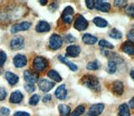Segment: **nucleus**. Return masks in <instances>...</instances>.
<instances>
[{
  "label": "nucleus",
  "instance_id": "1",
  "mask_svg": "<svg viewBox=\"0 0 134 116\" xmlns=\"http://www.w3.org/2000/svg\"><path fill=\"white\" fill-rule=\"evenodd\" d=\"M81 82L83 84H85L86 87H88L91 89H93L96 91H98L100 89V83L98 78L95 76L91 75H86L82 77Z\"/></svg>",
  "mask_w": 134,
  "mask_h": 116
},
{
  "label": "nucleus",
  "instance_id": "2",
  "mask_svg": "<svg viewBox=\"0 0 134 116\" xmlns=\"http://www.w3.org/2000/svg\"><path fill=\"white\" fill-rule=\"evenodd\" d=\"M33 65L34 67L36 70V71L42 72L48 66V61L45 58L42 57V56H37L34 59L33 61Z\"/></svg>",
  "mask_w": 134,
  "mask_h": 116
},
{
  "label": "nucleus",
  "instance_id": "3",
  "mask_svg": "<svg viewBox=\"0 0 134 116\" xmlns=\"http://www.w3.org/2000/svg\"><path fill=\"white\" fill-rule=\"evenodd\" d=\"M74 27L77 30H80V31L85 30L88 27V21L83 17L82 15L78 14L76 19H75Z\"/></svg>",
  "mask_w": 134,
  "mask_h": 116
},
{
  "label": "nucleus",
  "instance_id": "4",
  "mask_svg": "<svg viewBox=\"0 0 134 116\" xmlns=\"http://www.w3.org/2000/svg\"><path fill=\"white\" fill-rule=\"evenodd\" d=\"M62 38L59 35H55L54 34L50 36L49 39V47L52 50H57L60 48L62 45Z\"/></svg>",
  "mask_w": 134,
  "mask_h": 116
},
{
  "label": "nucleus",
  "instance_id": "5",
  "mask_svg": "<svg viewBox=\"0 0 134 116\" xmlns=\"http://www.w3.org/2000/svg\"><path fill=\"white\" fill-rule=\"evenodd\" d=\"M103 109H104L103 103H96V104H93L90 107L87 116H98L102 114Z\"/></svg>",
  "mask_w": 134,
  "mask_h": 116
},
{
  "label": "nucleus",
  "instance_id": "6",
  "mask_svg": "<svg viewBox=\"0 0 134 116\" xmlns=\"http://www.w3.org/2000/svg\"><path fill=\"white\" fill-rule=\"evenodd\" d=\"M31 26V24L29 22H21L19 24H15L12 26L11 28V32L13 34H15V33H18L19 31H24V30H29Z\"/></svg>",
  "mask_w": 134,
  "mask_h": 116
},
{
  "label": "nucleus",
  "instance_id": "7",
  "mask_svg": "<svg viewBox=\"0 0 134 116\" xmlns=\"http://www.w3.org/2000/svg\"><path fill=\"white\" fill-rule=\"evenodd\" d=\"M73 14H74V10L71 7H66L64 9L62 13V19L63 21L66 24L71 23L73 19Z\"/></svg>",
  "mask_w": 134,
  "mask_h": 116
},
{
  "label": "nucleus",
  "instance_id": "8",
  "mask_svg": "<svg viewBox=\"0 0 134 116\" xmlns=\"http://www.w3.org/2000/svg\"><path fill=\"white\" fill-rule=\"evenodd\" d=\"M54 86V83L53 82H49L47 79H42L39 82V88L43 92H49L51 90Z\"/></svg>",
  "mask_w": 134,
  "mask_h": 116
},
{
  "label": "nucleus",
  "instance_id": "9",
  "mask_svg": "<svg viewBox=\"0 0 134 116\" xmlns=\"http://www.w3.org/2000/svg\"><path fill=\"white\" fill-rule=\"evenodd\" d=\"M24 77L25 81L30 84H33V83H35V82H36L38 81V78H39V76H38L37 73L29 71V70H27V71L24 72Z\"/></svg>",
  "mask_w": 134,
  "mask_h": 116
},
{
  "label": "nucleus",
  "instance_id": "10",
  "mask_svg": "<svg viewBox=\"0 0 134 116\" xmlns=\"http://www.w3.org/2000/svg\"><path fill=\"white\" fill-rule=\"evenodd\" d=\"M95 9L102 12H108L111 9V4L108 2L98 0L95 1Z\"/></svg>",
  "mask_w": 134,
  "mask_h": 116
},
{
  "label": "nucleus",
  "instance_id": "11",
  "mask_svg": "<svg viewBox=\"0 0 134 116\" xmlns=\"http://www.w3.org/2000/svg\"><path fill=\"white\" fill-rule=\"evenodd\" d=\"M10 47L13 50H20L24 47V39L22 36H17L10 42Z\"/></svg>",
  "mask_w": 134,
  "mask_h": 116
},
{
  "label": "nucleus",
  "instance_id": "12",
  "mask_svg": "<svg viewBox=\"0 0 134 116\" xmlns=\"http://www.w3.org/2000/svg\"><path fill=\"white\" fill-rule=\"evenodd\" d=\"M80 52H81V47L78 45H70L66 49V56H71V57H75L77 56Z\"/></svg>",
  "mask_w": 134,
  "mask_h": 116
},
{
  "label": "nucleus",
  "instance_id": "13",
  "mask_svg": "<svg viewBox=\"0 0 134 116\" xmlns=\"http://www.w3.org/2000/svg\"><path fill=\"white\" fill-rule=\"evenodd\" d=\"M14 64L16 67H23L25 65L27 64V59L24 55H19L15 56V57L14 58Z\"/></svg>",
  "mask_w": 134,
  "mask_h": 116
},
{
  "label": "nucleus",
  "instance_id": "14",
  "mask_svg": "<svg viewBox=\"0 0 134 116\" xmlns=\"http://www.w3.org/2000/svg\"><path fill=\"white\" fill-rule=\"evenodd\" d=\"M121 50L130 56H134V42L126 41L121 45Z\"/></svg>",
  "mask_w": 134,
  "mask_h": 116
},
{
  "label": "nucleus",
  "instance_id": "15",
  "mask_svg": "<svg viewBox=\"0 0 134 116\" xmlns=\"http://www.w3.org/2000/svg\"><path fill=\"white\" fill-rule=\"evenodd\" d=\"M55 96L57 98L60 99V100H64L65 99L66 96H67V90L65 88V85H60V87H58V88L55 90Z\"/></svg>",
  "mask_w": 134,
  "mask_h": 116
},
{
  "label": "nucleus",
  "instance_id": "16",
  "mask_svg": "<svg viewBox=\"0 0 134 116\" xmlns=\"http://www.w3.org/2000/svg\"><path fill=\"white\" fill-rule=\"evenodd\" d=\"M123 83L121 81H116L112 84V91L116 95H121L123 93Z\"/></svg>",
  "mask_w": 134,
  "mask_h": 116
},
{
  "label": "nucleus",
  "instance_id": "17",
  "mask_svg": "<svg viewBox=\"0 0 134 116\" xmlns=\"http://www.w3.org/2000/svg\"><path fill=\"white\" fill-rule=\"evenodd\" d=\"M23 100V94L19 91H15L10 96V102L13 103H19Z\"/></svg>",
  "mask_w": 134,
  "mask_h": 116
},
{
  "label": "nucleus",
  "instance_id": "18",
  "mask_svg": "<svg viewBox=\"0 0 134 116\" xmlns=\"http://www.w3.org/2000/svg\"><path fill=\"white\" fill-rule=\"evenodd\" d=\"M5 77L8 83H10L11 85H15L19 82V77L10 72H7L5 73Z\"/></svg>",
  "mask_w": 134,
  "mask_h": 116
},
{
  "label": "nucleus",
  "instance_id": "19",
  "mask_svg": "<svg viewBox=\"0 0 134 116\" xmlns=\"http://www.w3.org/2000/svg\"><path fill=\"white\" fill-rule=\"evenodd\" d=\"M49 30L50 26L46 21H40L36 26V30L38 32H48Z\"/></svg>",
  "mask_w": 134,
  "mask_h": 116
},
{
  "label": "nucleus",
  "instance_id": "20",
  "mask_svg": "<svg viewBox=\"0 0 134 116\" xmlns=\"http://www.w3.org/2000/svg\"><path fill=\"white\" fill-rule=\"evenodd\" d=\"M82 40L87 45H93L96 43L97 41V38L96 36H93L90 34H85L82 36Z\"/></svg>",
  "mask_w": 134,
  "mask_h": 116
},
{
  "label": "nucleus",
  "instance_id": "21",
  "mask_svg": "<svg viewBox=\"0 0 134 116\" xmlns=\"http://www.w3.org/2000/svg\"><path fill=\"white\" fill-rule=\"evenodd\" d=\"M105 54H106L108 58H110V60H109V61H114V62H115L116 64L122 62V59H121V58L119 56H117L116 53L106 51V52H105Z\"/></svg>",
  "mask_w": 134,
  "mask_h": 116
},
{
  "label": "nucleus",
  "instance_id": "22",
  "mask_svg": "<svg viewBox=\"0 0 134 116\" xmlns=\"http://www.w3.org/2000/svg\"><path fill=\"white\" fill-rule=\"evenodd\" d=\"M59 60H60L61 62L65 63V65L68 66L70 70H72V71H76V70H77V66L75 65V64H74V63H72V62H70V61L67 60L65 57L62 56H59Z\"/></svg>",
  "mask_w": 134,
  "mask_h": 116
},
{
  "label": "nucleus",
  "instance_id": "23",
  "mask_svg": "<svg viewBox=\"0 0 134 116\" xmlns=\"http://www.w3.org/2000/svg\"><path fill=\"white\" fill-rule=\"evenodd\" d=\"M118 115L119 116H130V111H129V108L127 104L122 103V104L119 106Z\"/></svg>",
  "mask_w": 134,
  "mask_h": 116
},
{
  "label": "nucleus",
  "instance_id": "24",
  "mask_svg": "<svg viewBox=\"0 0 134 116\" xmlns=\"http://www.w3.org/2000/svg\"><path fill=\"white\" fill-rule=\"evenodd\" d=\"M59 111H60V116H70V108L68 105L60 104L59 105Z\"/></svg>",
  "mask_w": 134,
  "mask_h": 116
},
{
  "label": "nucleus",
  "instance_id": "25",
  "mask_svg": "<svg viewBox=\"0 0 134 116\" xmlns=\"http://www.w3.org/2000/svg\"><path fill=\"white\" fill-rule=\"evenodd\" d=\"M93 22L96 24V26H98L100 28H104V27H107V21L106 19H104L102 18H100V17H96L93 19Z\"/></svg>",
  "mask_w": 134,
  "mask_h": 116
},
{
  "label": "nucleus",
  "instance_id": "26",
  "mask_svg": "<svg viewBox=\"0 0 134 116\" xmlns=\"http://www.w3.org/2000/svg\"><path fill=\"white\" fill-rule=\"evenodd\" d=\"M48 76L49 78H51V79H53L55 82H60L62 80L60 74H59L56 71H54V70H50V71L48 72Z\"/></svg>",
  "mask_w": 134,
  "mask_h": 116
},
{
  "label": "nucleus",
  "instance_id": "27",
  "mask_svg": "<svg viewBox=\"0 0 134 116\" xmlns=\"http://www.w3.org/2000/svg\"><path fill=\"white\" fill-rule=\"evenodd\" d=\"M109 35H110V37H111V38L116 39V40L121 39V37H122L121 33L119 30H117L116 29H112V30L109 32Z\"/></svg>",
  "mask_w": 134,
  "mask_h": 116
},
{
  "label": "nucleus",
  "instance_id": "28",
  "mask_svg": "<svg viewBox=\"0 0 134 116\" xmlns=\"http://www.w3.org/2000/svg\"><path fill=\"white\" fill-rule=\"evenodd\" d=\"M116 70V64L112 61H109L107 67V71L109 73H114Z\"/></svg>",
  "mask_w": 134,
  "mask_h": 116
},
{
  "label": "nucleus",
  "instance_id": "29",
  "mask_svg": "<svg viewBox=\"0 0 134 116\" xmlns=\"http://www.w3.org/2000/svg\"><path fill=\"white\" fill-rule=\"evenodd\" d=\"M84 112H85V107L82 105H80L74 110V112L70 116H80V115H81Z\"/></svg>",
  "mask_w": 134,
  "mask_h": 116
},
{
  "label": "nucleus",
  "instance_id": "30",
  "mask_svg": "<svg viewBox=\"0 0 134 116\" xmlns=\"http://www.w3.org/2000/svg\"><path fill=\"white\" fill-rule=\"evenodd\" d=\"M99 45H100V46L104 47V48H108V49H113V48H114V45H113L111 43L109 42V41L106 40H100L99 41Z\"/></svg>",
  "mask_w": 134,
  "mask_h": 116
},
{
  "label": "nucleus",
  "instance_id": "31",
  "mask_svg": "<svg viewBox=\"0 0 134 116\" xmlns=\"http://www.w3.org/2000/svg\"><path fill=\"white\" fill-rule=\"evenodd\" d=\"M86 68L88 70H92V71H95V70H97L99 68V65L98 62L96 61H91V62H89L87 65Z\"/></svg>",
  "mask_w": 134,
  "mask_h": 116
},
{
  "label": "nucleus",
  "instance_id": "32",
  "mask_svg": "<svg viewBox=\"0 0 134 116\" xmlns=\"http://www.w3.org/2000/svg\"><path fill=\"white\" fill-rule=\"evenodd\" d=\"M40 101V96L38 94H35V95H33V96L30 98L29 99V103H30L31 105H36Z\"/></svg>",
  "mask_w": 134,
  "mask_h": 116
},
{
  "label": "nucleus",
  "instance_id": "33",
  "mask_svg": "<svg viewBox=\"0 0 134 116\" xmlns=\"http://www.w3.org/2000/svg\"><path fill=\"white\" fill-rule=\"evenodd\" d=\"M126 13H127L129 16L134 18V4L132 5H129L125 9Z\"/></svg>",
  "mask_w": 134,
  "mask_h": 116
},
{
  "label": "nucleus",
  "instance_id": "34",
  "mask_svg": "<svg viewBox=\"0 0 134 116\" xmlns=\"http://www.w3.org/2000/svg\"><path fill=\"white\" fill-rule=\"evenodd\" d=\"M7 56L3 51H0V67H3L4 62L6 61Z\"/></svg>",
  "mask_w": 134,
  "mask_h": 116
},
{
  "label": "nucleus",
  "instance_id": "35",
  "mask_svg": "<svg viewBox=\"0 0 134 116\" xmlns=\"http://www.w3.org/2000/svg\"><path fill=\"white\" fill-rule=\"evenodd\" d=\"M24 88H25V90L27 91V92H29V93H33L34 91L35 90V87L34 86L33 84L27 83V84L24 85Z\"/></svg>",
  "mask_w": 134,
  "mask_h": 116
},
{
  "label": "nucleus",
  "instance_id": "36",
  "mask_svg": "<svg viewBox=\"0 0 134 116\" xmlns=\"http://www.w3.org/2000/svg\"><path fill=\"white\" fill-rule=\"evenodd\" d=\"M127 38L130 41H131V42H134V26H132L131 30L128 32Z\"/></svg>",
  "mask_w": 134,
  "mask_h": 116
},
{
  "label": "nucleus",
  "instance_id": "37",
  "mask_svg": "<svg viewBox=\"0 0 134 116\" xmlns=\"http://www.w3.org/2000/svg\"><path fill=\"white\" fill-rule=\"evenodd\" d=\"M86 4L88 9H92L93 8H95V1H93V0H86Z\"/></svg>",
  "mask_w": 134,
  "mask_h": 116
},
{
  "label": "nucleus",
  "instance_id": "38",
  "mask_svg": "<svg viewBox=\"0 0 134 116\" xmlns=\"http://www.w3.org/2000/svg\"><path fill=\"white\" fill-rule=\"evenodd\" d=\"M7 96V93L4 88H0V100H3Z\"/></svg>",
  "mask_w": 134,
  "mask_h": 116
},
{
  "label": "nucleus",
  "instance_id": "39",
  "mask_svg": "<svg viewBox=\"0 0 134 116\" xmlns=\"http://www.w3.org/2000/svg\"><path fill=\"white\" fill-rule=\"evenodd\" d=\"M126 1H122V0H119V1H117V0H116V1H114V4L116 6H118V7H121V6H124L126 4Z\"/></svg>",
  "mask_w": 134,
  "mask_h": 116
},
{
  "label": "nucleus",
  "instance_id": "40",
  "mask_svg": "<svg viewBox=\"0 0 134 116\" xmlns=\"http://www.w3.org/2000/svg\"><path fill=\"white\" fill-rule=\"evenodd\" d=\"M0 113H1L2 114H4V115H8L10 113V110L7 109V108H1V109H0Z\"/></svg>",
  "mask_w": 134,
  "mask_h": 116
},
{
  "label": "nucleus",
  "instance_id": "41",
  "mask_svg": "<svg viewBox=\"0 0 134 116\" xmlns=\"http://www.w3.org/2000/svg\"><path fill=\"white\" fill-rule=\"evenodd\" d=\"M14 116H29V114L27 113V112L19 111V112H16V113H14Z\"/></svg>",
  "mask_w": 134,
  "mask_h": 116
},
{
  "label": "nucleus",
  "instance_id": "42",
  "mask_svg": "<svg viewBox=\"0 0 134 116\" xmlns=\"http://www.w3.org/2000/svg\"><path fill=\"white\" fill-rule=\"evenodd\" d=\"M50 99H51V96L50 95H46V96H44V98H43V101L44 102H48L49 101Z\"/></svg>",
  "mask_w": 134,
  "mask_h": 116
},
{
  "label": "nucleus",
  "instance_id": "43",
  "mask_svg": "<svg viewBox=\"0 0 134 116\" xmlns=\"http://www.w3.org/2000/svg\"><path fill=\"white\" fill-rule=\"evenodd\" d=\"M129 106L132 108V109H134V97L129 101Z\"/></svg>",
  "mask_w": 134,
  "mask_h": 116
},
{
  "label": "nucleus",
  "instance_id": "44",
  "mask_svg": "<svg viewBox=\"0 0 134 116\" xmlns=\"http://www.w3.org/2000/svg\"><path fill=\"white\" fill-rule=\"evenodd\" d=\"M67 40L70 41V42H71V41H74L75 40V38H73L72 35H67Z\"/></svg>",
  "mask_w": 134,
  "mask_h": 116
},
{
  "label": "nucleus",
  "instance_id": "45",
  "mask_svg": "<svg viewBox=\"0 0 134 116\" xmlns=\"http://www.w3.org/2000/svg\"><path fill=\"white\" fill-rule=\"evenodd\" d=\"M130 75H131L132 78V79L134 80V70H132L131 72H130Z\"/></svg>",
  "mask_w": 134,
  "mask_h": 116
},
{
  "label": "nucleus",
  "instance_id": "46",
  "mask_svg": "<svg viewBox=\"0 0 134 116\" xmlns=\"http://www.w3.org/2000/svg\"><path fill=\"white\" fill-rule=\"evenodd\" d=\"M46 3H47V1H40V3H41V4H43V5L46 4Z\"/></svg>",
  "mask_w": 134,
  "mask_h": 116
}]
</instances>
